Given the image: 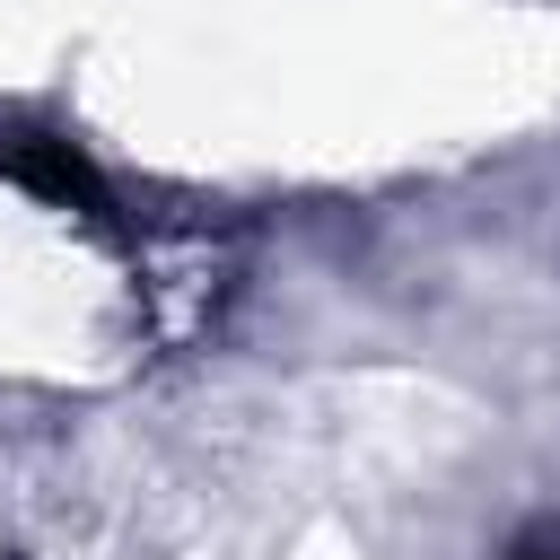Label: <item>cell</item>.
Wrapping results in <instances>:
<instances>
[{
	"instance_id": "cell-1",
	"label": "cell",
	"mask_w": 560,
	"mask_h": 560,
	"mask_svg": "<svg viewBox=\"0 0 560 560\" xmlns=\"http://www.w3.org/2000/svg\"><path fill=\"white\" fill-rule=\"evenodd\" d=\"M0 166H9L35 201H52V210L114 219L105 175H96V166H88V149H79V140H61V131H0Z\"/></svg>"
},
{
	"instance_id": "cell-2",
	"label": "cell",
	"mask_w": 560,
	"mask_h": 560,
	"mask_svg": "<svg viewBox=\"0 0 560 560\" xmlns=\"http://www.w3.org/2000/svg\"><path fill=\"white\" fill-rule=\"evenodd\" d=\"M508 560H560V525H534V534H516V542H508Z\"/></svg>"
}]
</instances>
